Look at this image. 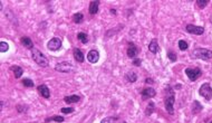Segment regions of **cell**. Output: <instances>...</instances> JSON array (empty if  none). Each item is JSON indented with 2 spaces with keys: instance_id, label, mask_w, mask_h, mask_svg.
Wrapping results in <instances>:
<instances>
[{
  "instance_id": "obj_1",
  "label": "cell",
  "mask_w": 212,
  "mask_h": 123,
  "mask_svg": "<svg viewBox=\"0 0 212 123\" xmlns=\"http://www.w3.org/2000/svg\"><path fill=\"white\" fill-rule=\"evenodd\" d=\"M166 91L169 92V94H166V97H165V109H166V111L169 112L170 114H174L175 95H174V92L171 88V86H167Z\"/></svg>"
},
{
  "instance_id": "obj_2",
  "label": "cell",
  "mask_w": 212,
  "mask_h": 123,
  "mask_svg": "<svg viewBox=\"0 0 212 123\" xmlns=\"http://www.w3.org/2000/svg\"><path fill=\"white\" fill-rule=\"evenodd\" d=\"M31 55H33V59L36 62V64L39 65L40 67H47L49 62H48L47 57L41 53L40 50L36 49V48H33L31 49Z\"/></svg>"
},
{
  "instance_id": "obj_3",
  "label": "cell",
  "mask_w": 212,
  "mask_h": 123,
  "mask_svg": "<svg viewBox=\"0 0 212 123\" xmlns=\"http://www.w3.org/2000/svg\"><path fill=\"white\" fill-rule=\"evenodd\" d=\"M191 57L203 59V60H209V59L212 58V50L206 49V48H196L192 52Z\"/></svg>"
},
{
  "instance_id": "obj_4",
  "label": "cell",
  "mask_w": 212,
  "mask_h": 123,
  "mask_svg": "<svg viewBox=\"0 0 212 123\" xmlns=\"http://www.w3.org/2000/svg\"><path fill=\"white\" fill-rule=\"evenodd\" d=\"M199 94L202 97H204L206 101H210L212 99V87L209 83H204L199 88Z\"/></svg>"
},
{
  "instance_id": "obj_5",
  "label": "cell",
  "mask_w": 212,
  "mask_h": 123,
  "mask_svg": "<svg viewBox=\"0 0 212 123\" xmlns=\"http://www.w3.org/2000/svg\"><path fill=\"white\" fill-rule=\"evenodd\" d=\"M55 70L57 72H61V73H71L75 70V66L71 64L69 62H61L55 66Z\"/></svg>"
},
{
  "instance_id": "obj_6",
  "label": "cell",
  "mask_w": 212,
  "mask_h": 123,
  "mask_svg": "<svg viewBox=\"0 0 212 123\" xmlns=\"http://www.w3.org/2000/svg\"><path fill=\"white\" fill-rule=\"evenodd\" d=\"M185 74L189 77V80L191 82H194L196 81L199 77L202 75V70L199 67H194V68H187L185 70Z\"/></svg>"
},
{
  "instance_id": "obj_7",
  "label": "cell",
  "mask_w": 212,
  "mask_h": 123,
  "mask_svg": "<svg viewBox=\"0 0 212 123\" xmlns=\"http://www.w3.org/2000/svg\"><path fill=\"white\" fill-rule=\"evenodd\" d=\"M185 29L188 31L189 34H192V35H198L200 36L204 33V28L202 26H195V25H187Z\"/></svg>"
},
{
  "instance_id": "obj_8",
  "label": "cell",
  "mask_w": 212,
  "mask_h": 123,
  "mask_svg": "<svg viewBox=\"0 0 212 123\" xmlns=\"http://www.w3.org/2000/svg\"><path fill=\"white\" fill-rule=\"evenodd\" d=\"M47 47L49 50L56 52V50L60 49V47H61V41H60L59 38H57V37H54V38H52L50 41H48Z\"/></svg>"
},
{
  "instance_id": "obj_9",
  "label": "cell",
  "mask_w": 212,
  "mask_h": 123,
  "mask_svg": "<svg viewBox=\"0 0 212 123\" xmlns=\"http://www.w3.org/2000/svg\"><path fill=\"white\" fill-rule=\"evenodd\" d=\"M156 95V92L153 87H145L142 91V99L147 100V99H152Z\"/></svg>"
},
{
  "instance_id": "obj_10",
  "label": "cell",
  "mask_w": 212,
  "mask_h": 123,
  "mask_svg": "<svg viewBox=\"0 0 212 123\" xmlns=\"http://www.w3.org/2000/svg\"><path fill=\"white\" fill-rule=\"evenodd\" d=\"M126 54L130 58H135L139 54V48L133 44V43H129V47H127V50H126Z\"/></svg>"
},
{
  "instance_id": "obj_11",
  "label": "cell",
  "mask_w": 212,
  "mask_h": 123,
  "mask_svg": "<svg viewBox=\"0 0 212 123\" xmlns=\"http://www.w3.org/2000/svg\"><path fill=\"white\" fill-rule=\"evenodd\" d=\"M98 59H100V53H98V50L92 49V50L87 54V60H88L89 63L95 64V63L98 62Z\"/></svg>"
},
{
  "instance_id": "obj_12",
  "label": "cell",
  "mask_w": 212,
  "mask_h": 123,
  "mask_svg": "<svg viewBox=\"0 0 212 123\" xmlns=\"http://www.w3.org/2000/svg\"><path fill=\"white\" fill-rule=\"evenodd\" d=\"M38 92L40 94L42 97H45V99H49V96H50V92H49V88L47 87V85H45V84H41L38 86Z\"/></svg>"
},
{
  "instance_id": "obj_13",
  "label": "cell",
  "mask_w": 212,
  "mask_h": 123,
  "mask_svg": "<svg viewBox=\"0 0 212 123\" xmlns=\"http://www.w3.org/2000/svg\"><path fill=\"white\" fill-rule=\"evenodd\" d=\"M98 7H100V1H90L89 4V14L90 15H96L98 12Z\"/></svg>"
},
{
  "instance_id": "obj_14",
  "label": "cell",
  "mask_w": 212,
  "mask_h": 123,
  "mask_svg": "<svg viewBox=\"0 0 212 123\" xmlns=\"http://www.w3.org/2000/svg\"><path fill=\"white\" fill-rule=\"evenodd\" d=\"M73 54H74V58L76 59L77 62H79V63L84 62V54H83V52L79 48H74Z\"/></svg>"
},
{
  "instance_id": "obj_15",
  "label": "cell",
  "mask_w": 212,
  "mask_h": 123,
  "mask_svg": "<svg viewBox=\"0 0 212 123\" xmlns=\"http://www.w3.org/2000/svg\"><path fill=\"white\" fill-rule=\"evenodd\" d=\"M148 49H150V52H151L152 54L159 53L160 47H159V44H158V41H156V39H153V41L150 43V45H148Z\"/></svg>"
},
{
  "instance_id": "obj_16",
  "label": "cell",
  "mask_w": 212,
  "mask_h": 123,
  "mask_svg": "<svg viewBox=\"0 0 212 123\" xmlns=\"http://www.w3.org/2000/svg\"><path fill=\"white\" fill-rule=\"evenodd\" d=\"M10 70L13 72V74H15V77L16 78H20L21 75H23V73H24V70L20 67V66H18V65H13L10 67Z\"/></svg>"
},
{
  "instance_id": "obj_17",
  "label": "cell",
  "mask_w": 212,
  "mask_h": 123,
  "mask_svg": "<svg viewBox=\"0 0 212 123\" xmlns=\"http://www.w3.org/2000/svg\"><path fill=\"white\" fill-rule=\"evenodd\" d=\"M21 44H23V46H25L26 48H28V49H33V47H34V43L33 41L30 39L29 37H21Z\"/></svg>"
},
{
  "instance_id": "obj_18",
  "label": "cell",
  "mask_w": 212,
  "mask_h": 123,
  "mask_svg": "<svg viewBox=\"0 0 212 123\" xmlns=\"http://www.w3.org/2000/svg\"><path fill=\"white\" fill-rule=\"evenodd\" d=\"M203 110V105H201V103L199 101H194L192 104V113L193 114H198Z\"/></svg>"
},
{
  "instance_id": "obj_19",
  "label": "cell",
  "mask_w": 212,
  "mask_h": 123,
  "mask_svg": "<svg viewBox=\"0 0 212 123\" xmlns=\"http://www.w3.org/2000/svg\"><path fill=\"white\" fill-rule=\"evenodd\" d=\"M125 78H126L130 83H134L137 81V75H136L135 72L130 70V72H127V73L125 74Z\"/></svg>"
},
{
  "instance_id": "obj_20",
  "label": "cell",
  "mask_w": 212,
  "mask_h": 123,
  "mask_svg": "<svg viewBox=\"0 0 212 123\" xmlns=\"http://www.w3.org/2000/svg\"><path fill=\"white\" fill-rule=\"evenodd\" d=\"M81 100V97L78 95H71V96H66L64 101H65L67 104H71V103H76Z\"/></svg>"
},
{
  "instance_id": "obj_21",
  "label": "cell",
  "mask_w": 212,
  "mask_h": 123,
  "mask_svg": "<svg viewBox=\"0 0 212 123\" xmlns=\"http://www.w3.org/2000/svg\"><path fill=\"white\" fill-rule=\"evenodd\" d=\"M119 122H121V120H119L117 117H105V119H103L100 123H119Z\"/></svg>"
},
{
  "instance_id": "obj_22",
  "label": "cell",
  "mask_w": 212,
  "mask_h": 123,
  "mask_svg": "<svg viewBox=\"0 0 212 123\" xmlns=\"http://www.w3.org/2000/svg\"><path fill=\"white\" fill-rule=\"evenodd\" d=\"M50 121H55V122H64L65 121V119H64V117H60V115H57V117H47L46 120H45V122H50Z\"/></svg>"
},
{
  "instance_id": "obj_23",
  "label": "cell",
  "mask_w": 212,
  "mask_h": 123,
  "mask_svg": "<svg viewBox=\"0 0 212 123\" xmlns=\"http://www.w3.org/2000/svg\"><path fill=\"white\" fill-rule=\"evenodd\" d=\"M73 20H74V23H83V20H84V15H83L82 12H77V14H75V15L73 16Z\"/></svg>"
},
{
  "instance_id": "obj_24",
  "label": "cell",
  "mask_w": 212,
  "mask_h": 123,
  "mask_svg": "<svg viewBox=\"0 0 212 123\" xmlns=\"http://www.w3.org/2000/svg\"><path fill=\"white\" fill-rule=\"evenodd\" d=\"M77 38H78V41H82L83 44H86V43L88 41L87 34H85V33H78V34H77Z\"/></svg>"
},
{
  "instance_id": "obj_25",
  "label": "cell",
  "mask_w": 212,
  "mask_h": 123,
  "mask_svg": "<svg viewBox=\"0 0 212 123\" xmlns=\"http://www.w3.org/2000/svg\"><path fill=\"white\" fill-rule=\"evenodd\" d=\"M154 107H155V105H154L153 102H150L146 107V110H145V114H146V115H151L154 111Z\"/></svg>"
},
{
  "instance_id": "obj_26",
  "label": "cell",
  "mask_w": 212,
  "mask_h": 123,
  "mask_svg": "<svg viewBox=\"0 0 212 123\" xmlns=\"http://www.w3.org/2000/svg\"><path fill=\"white\" fill-rule=\"evenodd\" d=\"M177 44H179V48H180L181 50H187L189 48V44L185 41H179Z\"/></svg>"
},
{
  "instance_id": "obj_27",
  "label": "cell",
  "mask_w": 212,
  "mask_h": 123,
  "mask_svg": "<svg viewBox=\"0 0 212 123\" xmlns=\"http://www.w3.org/2000/svg\"><path fill=\"white\" fill-rule=\"evenodd\" d=\"M23 84L25 85V87H34V81H31L30 78H24Z\"/></svg>"
},
{
  "instance_id": "obj_28",
  "label": "cell",
  "mask_w": 212,
  "mask_h": 123,
  "mask_svg": "<svg viewBox=\"0 0 212 123\" xmlns=\"http://www.w3.org/2000/svg\"><path fill=\"white\" fill-rule=\"evenodd\" d=\"M8 49H9L8 43H6V41H1V43H0V52H1V53H6Z\"/></svg>"
},
{
  "instance_id": "obj_29",
  "label": "cell",
  "mask_w": 212,
  "mask_h": 123,
  "mask_svg": "<svg viewBox=\"0 0 212 123\" xmlns=\"http://www.w3.org/2000/svg\"><path fill=\"white\" fill-rule=\"evenodd\" d=\"M208 4H209V0H198L196 1V5L199 6V8H204Z\"/></svg>"
},
{
  "instance_id": "obj_30",
  "label": "cell",
  "mask_w": 212,
  "mask_h": 123,
  "mask_svg": "<svg viewBox=\"0 0 212 123\" xmlns=\"http://www.w3.org/2000/svg\"><path fill=\"white\" fill-rule=\"evenodd\" d=\"M167 57H169V59H170L171 62H175L177 59V54L173 53V52H167Z\"/></svg>"
},
{
  "instance_id": "obj_31",
  "label": "cell",
  "mask_w": 212,
  "mask_h": 123,
  "mask_svg": "<svg viewBox=\"0 0 212 123\" xmlns=\"http://www.w3.org/2000/svg\"><path fill=\"white\" fill-rule=\"evenodd\" d=\"M60 112L63 113V114H68V113H73L74 112V107H63Z\"/></svg>"
},
{
  "instance_id": "obj_32",
  "label": "cell",
  "mask_w": 212,
  "mask_h": 123,
  "mask_svg": "<svg viewBox=\"0 0 212 123\" xmlns=\"http://www.w3.org/2000/svg\"><path fill=\"white\" fill-rule=\"evenodd\" d=\"M133 64L135 65V66H141L142 64V60L140 58H135L134 60H133Z\"/></svg>"
},
{
  "instance_id": "obj_33",
  "label": "cell",
  "mask_w": 212,
  "mask_h": 123,
  "mask_svg": "<svg viewBox=\"0 0 212 123\" xmlns=\"http://www.w3.org/2000/svg\"><path fill=\"white\" fill-rule=\"evenodd\" d=\"M145 83H146V84H148V83L153 84V80H151V78H146V80H145Z\"/></svg>"
},
{
  "instance_id": "obj_34",
  "label": "cell",
  "mask_w": 212,
  "mask_h": 123,
  "mask_svg": "<svg viewBox=\"0 0 212 123\" xmlns=\"http://www.w3.org/2000/svg\"><path fill=\"white\" fill-rule=\"evenodd\" d=\"M111 12H112V14H114V15H115V14H116V10H115V9H111Z\"/></svg>"
},
{
  "instance_id": "obj_35",
  "label": "cell",
  "mask_w": 212,
  "mask_h": 123,
  "mask_svg": "<svg viewBox=\"0 0 212 123\" xmlns=\"http://www.w3.org/2000/svg\"><path fill=\"white\" fill-rule=\"evenodd\" d=\"M175 88H181V85H180V84H177V86H175Z\"/></svg>"
},
{
  "instance_id": "obj_36",
  "label": "cell",
  "mask_w": 212,
  "mask_h": 123,
  "mask_svg": "<svg viewBox=\"0 0 212 123\" xmlns=\"http://www.w3.org/2000/svg\"><path fill=\"white\" fill-rule=\"evenodd\" d=\"M209 123H212V121H210V122H209Z\"/></svg>"
},
{
  "instance_id": "obj_37",
  "label": "cell",
  "mask_w": 212,
  "mask_h": 123,
  "mask_svg": "<svg viewBox=\"0 0 212 123\" xmlns=\"http://www.w3.org/2000/svg\"><path fill=\"white\" fill-rule=\"evenodd\" d=\"M211 23H212V18H211Z\"/></svg>"
}]
</instances>
